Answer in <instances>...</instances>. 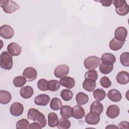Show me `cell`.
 Returning <instances> with one entry per match:
<instances>
[{"mask_svg": "<svg viewBox=\"0 0 129 129\" xmlns=\"http://www.w3.org/2000/svg\"><path fill=\"white\" fill-rule=\"evenodd\" d=\"M27 118L29 119L33 120L37 122L42 127H44L46 125L47 122L44 115L37 109L31 108L28 110Z\"/></svg>", "mask_w": 129, "mask_h": 129, "instance_id": "1", "label": "cell"}, {"mask_svg": "<svg viewBox=\"0 0 129 129\" xmlns=\"http://www.w3.org/2000/svg\"><path fill=\"white\" fill-rule=\"evenodd\" d=\"M112 3L115 7L116 13L120 16H125L129 12V6L124 0H113Z\"/></svg>", "mask_w": 129, "mask_h": 129, "instance_id": "2", "label": "cell"}, {"mask_svg": "<svg viewBox=\"0 0 129 129\" xmlns=\"http://www.w3.org/2000/svg\"><path fill=\"white\" fill-rule=\"evenodd\" d=\"M0 7L7 14H12L20 8L17 3L13 1L2 0L0 1Z\"/></svg>", "mask_w": 129, "mask_h": 129, "instance_id": "3", "label": "cell"}, {"mask_svg": "<svg viewBox=\"0 0 129 129\" xmlns=\"http://www.w3.org/2000/svg\"><path fill=\"white\" fill-rule=\"evenodd\" d=\"M1 67L6 70H10L13 67V62L12 55L7 51L1 53L0 55Z\"/></svg>", "mask_w": 129, "mask_h": 129, "instance_id": "4", "label": "cell"}, {"mask_svg": "<svg viewBox=\"0 0 129 129\" xmlns=\"http://www.w3.org/2000/svg\"><path fill=\"white\" fill-rule=\"evenodd\" d=\"M100 63V59L96 56H90L85 59L84 65L88 70H95Z\"/></svg>", "mask_w": 129, "mask_h": 129, "instance_id": "5", "label": "cell"}, {"mask_svg": "<svg viewBox=\"0 0 129 129\" xmlns=\"http://www.w3.org/2000/svg\"><path fill=\"white\" fill-rule=\"evenodd\" d=\"M14 34V29L8 25H4L0 27V35L4 39L12 38Z\"/></svg>", "mask_w": 129, "mask_h": 129, "instance_id": "6", "label": "cell"}, {"mask_svg": "<svg viewBox=\"0 0 129 129\" xmlns=\"http://www.w3.org/2000/svg\"><path fill=\"white\" fill-rule=\"evenodd\" d=\"M23 76L28 81L31 82L34 81L37 76L36 70L33 67H27L23 71Z\"/></svg>", "mask_w": 129, "mask_h": 129, "instance_id": "7", "label": "cell"}, {"mask_svg": "<svg viewBox=\"0 0 129 129\" xmlns=\"http://www.w3.org/2000/svg\"><path fill=\"white\" fill-rule=\"evenodd\" d=\"M69 72V67L66 64H61L57 66L54 71V75L57 78L66 76Z\"/></svg>", "mask_w": 129, "mask_h": 129, "instance_id": "8", "label": "cell"}, {"mask_svg": "<svg viewBox=\"0 0 129 129\" xmlns=\"http://www.w3.org/2000/svg\"><path fill=\"white\" fill-rule=\"evenodd\" d=\"M23 105L20 102H14L11 105L10 108L11 114L15 116L21 115L23 113Z\"/></svg>", "mask_w": 129, "mask_h": 129, "instance_id": "9", "label": "cell"}, {"mask_svg": "<svg viewBox=\"0 0 129 129\" xmlns=\"http://www.w3.org/2000/svg\"><path fill=\"white\" fill-rule=\"evenodd\" d=\"M85 119L87 123L95 125L98 124L100 121V115L95 112L90 111L86 115Z\"/></svg>", "mask_w": 129, "mask_h": 129, "instance_id": "10", "label": "cell"}, {"mask_svg": "<svg viewBox=\"0 0 129 129\" xmlns=\"http://www.w3.org/2000/svg\"><path fill=\"white\" fill-rule=\"evenodd\" d=\"M127 35V29L122 26L117 27L114 32L115 38L120 41L125 42Z\"/></svg>", "mask_w": 129, "mask_h": 129, "instance_id": "11", "label": "cell"}, {"mask_svg": "<svg viewBox=\"0 0 129 129\" xmlns=\"http://www.w3.org/2000/svg\"><path fill=\"white\" fill-rule=\"evenodd\" d=\"M8 52L13 56L19 55L22 51V47L16 42H11L7 46Z\"/></svg>", "mask_w": 129, "mask_h": 129, "instance_id": "12", "label": "cell"}, {"mask_svg": "<svg viewBox=\"0 0 129 129\" xmlns=\"http://www.w3.org/2000/svg\"><path fill=\"white\" fill-rule=\"evenodd\" d=\"M59 83L61 86L69 89L73 88L75 86V81L73 78L64 76L60 79Z\"/></svg>", "mask_w": 129, "mask_h": 129, "instance_id": "13", "label": "cell"}, {"mask_svg": "<svg viewBox=\"0 0 129 129\" xmlns=\"http://www.w3.org/2000/svg\"><path fill=\"white\" fill-rule=\"evenodd\" d=\"M50 101V97L45 94H40L37 96L34 99V103L39 106H46Z\"/></svg>", "mask_w": 129, "mask_h": 129, "instance_id": "14", "label": "cell"}, {"mask_svg": "<svg viewBox=\"0 0 129 129\" xmlns=\"http://www.w3.org/2000/svg\"><path fill=\"white\" fill-rule=\"evenodd\" d=\"M85 112L84 108L81 105H76L72 108V116L77 119H81L85 116Z\"/></svg>", "mask_w": 129, "mask_h": 129, "instance_id": "15", "label": "cell"}, {"mask_svg": "<svg viewBox=\"0 0 129 129\" xmlns=\"http://www.w3.org/2000/svg\"><path fill=\"white\" fill-rule=\"evenodd\" d=\"M117 82L121 85H125L129 82V74L126 71H121L116 76Z\"/></svg>", "mask_w": 129, "mask_h": 129, "instance_id": "16", "label": "cell"}, {"mask_svg": "<svg viewBox=\"0 0 129 129\" xmlns=\"http://www.w3.org/2000/svg\"><path fill=\"white\" fill-rule=\"evenodd\" d=\"M120 110L118 106L116 105H111L107 107L106 110L107 116L110 118H114L118 116Z\"/></svg>", "mask_w": 129, "mask_h": 129, "instance_id": "17", "label": "cell"}, {"mask_svg": "<svg viewBox=\"0 0 129 129\" xmlns=\"http://www.w3.org/2000/svg\"><path fill=\"white\" fill-rule=\"evenodd\" d=\"M108 98L113 102H119L122 98L121 93L117 90L112 89L108 91Z\"/></svg>", "mask_w": 129, "mask_h": 129, "instance_id": "18", "label": "cell"}, {"mask_svg": "<svg viewBox=\"0 0 129 129\" xmlns=\"http://www.w3.org/2000/svg\"><path fill=\"white\" fill-rule=\"evenodd\" d=\"M33 89L29 86H26L22 88L20 91L21 96L24 99L30 98L33 95Z\"/></svg>", "mask_w": 129, "mask_h": 129, "instance_id": "19", "label": "cell"}, {"mask_svg": "<svg viewBox=\"0 0 129 129\" xmlns=\"http://www.w3.org/2000/svg\"><path fill=\"white\" fill-rule=\"evenodd\" d=\"M96 81L92 79H85L83 83V88L88 92H92L96 88Z\"/></svg>", "mask_w": 129, "mask_h": 129, "instance_id": "20", "label": "cell"}, {"mask_svg": "<svg viewBox=\"0 0 129 129\" xmlns=\"http://www.w3.org/2000/svg\"><path fill=\"white\" fill-rule=\"evenodd\" d=\"M12 99L10 93L6 90L0 91V103L2 104H7L9 103Z\"/></svg>", "mask_w": 129, "mask_h": 129, "instance_id": "21", "label": "cell"}, {"mask_svg": "<svg viewBox=\"0 0 129 129\" xmlns=\"http://www.w3.org/2000/svg\"><path fill=\"white\" fill-rule=\"evenodd\" d=\"M76 100L77 104L79 105H82L88 103L89 101L88 96L82 92H79L76 96Z\"/></svg>", "mask_w": 129, "mask_h": 129, "instance_id": "22", "label": "cell"}, {"mask_svg": "<svg viewBox=\"0 0 129 129\" xmlns=\"http://www.w3.org/2000/svg\"><path fill=\"white\" fill-rule=\"evenodd\" d=\"M124 41H119L116 39L115 38H112L110 40L109 44V48H110V49L114 51L118 50L122 48L124 44Z\"/></svg>", "mask_w": 129, "mask_h": 129, "instance_id": "23", "label": "cell"}, {"mask_svg": "<svg viewBox=\"0 0 129 129\" xmlns=\"http://www.w3.org/2000/svg\"><path fill=\"white\" fill-rule=\"evenodd\" d=\"M101 60L102 63L113 64L116 61V58L114 54L110 53H103L101 56Z\"/></svg>", "mask_w": 129, "mask_h": 129, "instance_id": "24", "label": "cell"}, {"mask_svg": "<svg viewBox=\"0 0 129 129\" xmlns=\"http://www.w3.org/2000/svg\"><path fill=\"white\" fill-rule=\"evenodd\" d=\"M58 118L54 112H50L48 115V124L51 127H54L57 125Z\"/></svg>", "mask_w": 129, "mask_h": 129, "instance_id": "25", "label": "cell"}, {"mask_svg": "<svg viewBox=\"0 0 129 129\" xmlns=\"http://www.w3.org/2000/svg\"><path fill=\"white\" fill-rule=\"evenodd\" d=\"M72 108L70 106L64 105L61 107L60 111V114L61 117L64 118H70L72 117Z\"/></svg>", "mask_w": 129, "mask_h": 129, "instance_id": "26", "label": "cell"}, {"mask_svg": "<svg viewBox=\"0 0 129 129\" xmlns=\"http://www.w3.org/2000/svg\"><path fill=\"white\" fill-rule=\"evenodd\" d=\"M90 110V111L95 112L100 115L103 111V106L99 101H94L91 104Z\"/></svg>", "mask_w": 129, "mask_h": 129, "instance_id": "27", "label": "cell"}, {"mask_svg": "<svg viewBox=\"0 0 129 129\" xmlns=\"http://www.w3.org/2000/svg\"><path fill=\"white\" fill-rule=\"evenodd\" d=\"M113 69V64L105 63H101L99 64V70L100 72L104 75L109 74Z\"/></svg>", "mask_w": 129, "mask_h": 129, "instance_id": "28", "label": "cell"}, {"mask_svg": "<svg viewBox=\"0 0 129 129\" xmlns=\"http://www.w3.org/2000/svg\"><path fill=\"white\" fill-rule=\"evenodd\" d=\"M106 94L104 90L102 89H97L93 92V96L97 101L103 100L106 97Z\"/></svg>", "mask_w": 129, "mask_h": 129, "instance_id": "29", "label": "cell"}, {"mask_svg": "<svg viewBox=\"0 0 129 129\" xmlns=\"http://www.w3.org/2000/svg\"><path fill=\"white\" fill-rule=\"evenodd\" d=\"M62 106L61 100L58 98H53L51 100L50 103V108L53 110H59Z\"/></svg>", "mask_w": 129, "mask_h": 129, "instance_id": "30", "label": "cell"}, {"mask_svg": "<svg viewBox=\"0 0 129 129\" xmlns=\"http://www.w3.org/2000/svg\"><path fill=\"white\" fill-rule=\"evenodd\" d=\"M60 83L57 80H51L48 81L47 83V88L48 90L52 92L56 91L58 90L60 87Z\"/></svg>", "mask_w": 129, "mask_h": 129, "instance_id": "31", "label": "cell"}, {"mask_svg": "<svg viewBox=\"0 0 129 129\" xmlns=\"http://www.w3.org/2000/svg\"><path fill=\"white\" fill-rule=\"evenodd\" d=\"M73 96V93L69 89L62 90L60 93V97L65 101H68L72 99Z\"/></svg>", "mask_w": 129, "mask_h": 129, "instance_id": "32", "label": "cell"}, {"mask_svg": "<svg viewBox=\"0 0 129 129\" xmlns=\"http://www.w3.org/2000/svg\"><path fill=\"white\" fill-rule=\"evenodd\" d=\"M57 126L59 129H67L70 127L71 122L69 120L62 117L58 120Z\"/></svg>", "mask_w": 129, "mask_h": 129, "instance_id": "33", "label": "cell"}, {"mask_svg": "<svg viewBox=\"0 0 129 129\" xmlns=\"http://www.w3.org/2000/svg\"><path fill=\"white\" fill-rule=\"evenodd\" d=\"M26 81L24 77L17 76L14 79L13 83L16 87H21L26 83Z\"/></svg>", "mask_w": 129, "mask_h": 129, "instance_id": "34", "label": "cell"}, {"mask_svg": "<svg viewBox=\"0 0 129 129\" xmlns=\"http://www.w3.org/2000/svg\"><path fill=\"white\" fill-rule=\"evenodd\" d=\"M29 122L27 119L23 118L18 120L16 123V128H29Z\"/></svg>", "mask_w": 129, "mask_h": 129, "instance_id": "35", "label": "cell"}, {"mask_svg": "<svg viewBox=\"0 0 129 129\" xmlns=\"http://www.w3.org/2000/svg\"><path fill=\"white\" fill-rule=\"evenodd\" d=\"M120 61L124 67L129 66V53L128 52L122 53L120 56Z\"/></svg>", "mask_w": 129, "mask_h": 129, "instance_id": "36", "label": "cell"}, {"mask_svg": "<svg viewBox=\"0 0 129 129\" xmlns=\"http://www.w3.org/2000/svg\"><path fill=\"white\" fill-rule=\"evenodd\" d=\"M85 79H92L96 81L98 79V73L95 70H90L85 74Z\"/></svg>", "mask_w": 129, "mask_h": 129, "instance_id": "37", "label": "cell"}, {"mask_svg": "<svg viewBox=\"0 0 129 129\" xmlns=\"http://www.w3.org/2000/svg\"><path fill=\"white\" fill-rule=\"evenodd\" d=\"M48 81L44 79H41L38 80L37 82L38 88L42 91H46L48 90L47 88Z\"/></svg>", "mask_w": 129, "mask_h": 129, "instance_id": "38", "label": "cell"}, {"mask_svg": "<svg viewBox=\"0 0 129 129\" xmlns=\"http://www.w3.org/2000/svg\"><path fill=\"white\" fill-rule=\"evenodd\" d=\"M100 84L103 88H108L111 86V82L108 77L105 76L101 78L100 80Z\"/></svg>", "mask_w": 129, "mask_h": 129, "instance_id": "39", "label": "cell"}, {"mask_svg": "<svg viewBox=\"0 0 129 129\" xmlns=\"http://www.w3.org/2000/svg\"><path fill=\"white\" fill-rule=\"evenodd\" d=\"M129 123L127 121H122L120 122L119 124L118 127L119 128H128Z\"/></svg>", "mask_w": 129, "mask_h": 129, "instance_id": "40", "label": "cell"}, {"mask_svg": "<svg viewBox=\"0 0 129 129\" xmlns=\"http://www.w3.org/2000/svg\"><path fill=\"white\" fill-rule=\"evenodd\" d=\"M97 2L100 3L104 7H109L112 4V1H99Z\"/></svg>", "mask_w": 129, "mask_h": 129, "instance_id": "41", "label": "cell"}, {"mask_svg": "<svg viewBox=\"0 0 129 129\" xmlns=\"http://www.w3.org/2000/svg\"><path fill=\"white\" fill-rule=\"evenodd\" d=\"M42 127L41 125L38 123V122H33L32 123L30 126H29V128H38V129H41Z\"/></svg>", "mask_w": 129, "mask_h": 129, "instance_id": "42", "label": "cell"}, {"mask_svg": "<svg viewBox=\"0 0 129 129\" xmlns=\"http://www.w3.org/2000/svg\"><path fill=\"white\" fill-rule=\"evenodd\" d=\"M118 128V127L115 125H114V124H110L109 125H108L106 127V128Z\"/></svg>", "mask_w": 129, "mask_h": 129, "instance_id": "43", "label": "cell"}]
</instances>
